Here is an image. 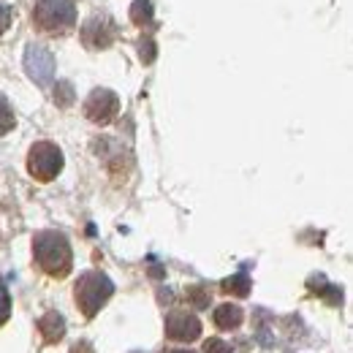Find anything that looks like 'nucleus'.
<instances>
[{
	"mask_svg": "<svg viewBox=\"0 0 353 353\" xmlns=\"http://www.w3.org/2000/svg\"><path fill=\"white\" fill-rule=\"evenodd\" d=\"M188 296H190V302H193L196 307H207V299H210V294H207L201 285H199V288H190V291H188Z\"/></svg>",
	"mask_w": 353,
	"mask_h": 353,
	"instance_id": "nucleus-18",
	"label": "nucleus"
},
{
	"mask_svg": "<svg viewBox=\"0 0 353 353\" xmlns=\"http://www.w3.org/2000/svg\"><path fill=\"white\" fill-rule=\"evenodd\" d=\"M112 294H114V283L103 272H85L77 280V288H74L77 307L82 310L85 318H92L98 310L112 299Z\"/></svg>",
	"mask_w": 353,
	"mask_h": 353,
	"instance_id": "nucleus-2",
	"label": "nucleus"
},
{
	"mask_svg": "<svg viewBox=\"0 0 353 353\" xmlns=\"http://www.w3.org/2000/svg\"><path fill=\"white\" fill-rule=\"evenodd\" d=\"M169 353H193V351H169Z\"/></svg>",
	"mask_w": 353,
	"mask_h": 353,
	"instance_id": "nucleus-21",
	"label": "nucleus"
},
{
	"mask_svg": "<svg viewBox=\"0 0 353 353\" xmlns=\"http://www.w3.org/2000/svg\"><path fill=\"white\" fill-rule=\"evenodd\" d=\"M14 123H17V117H14V109L8 106V101L0 95V136H6V133L14 128Z\"/></svg>",
	"mask_w": 353,
	"mask_h": 353,
	"instance_id": "nucleus-14",
	"label": "nucleus"
},
{
	"mask_svg": "<svg viewBox=\"0 0 353 353\" xmlns=\"http://www.w3.org/2000/svg\"><path fill=\"white\" fill-rule=\"evenodd\" d=\"M54 101H57L60 106H71V103H74V88H71L68 82H60L57 90H54Z\"/></svg>",
	"mask_w": 353,
	"mask_h": 353,
	"instance_id": "nucleus-15",
	"label": "nucleus"
},
{
	"mask_svg": "<svg viewBox=\"0 0 353 353\" xmlns=\"http://www.w3.org/2000/svg\"><path fill=\"white\" fill-rule=\"evenodd\" d=\"M8 315H11V296H8L6 283L0 280V326L8 321Z\"/></svg>",
	"mask_w": 353,
	"mask_h": 353,
	"instance_id": "nucleus-16",
	"label": "nucleus"
},
{
	"mask_svg": "<svg viewBox=\"0 0 353 353\" xmlns=\"http://www.w3.org/2000/svg\"><path fill=\"white\" fill-rule=\"evenodd\" d=\"M71 353H92V348H90L88 343H79V345L71 348Z\"/></svg>",
	"mask_w": 353,
	"mask_h": 353,
	"instance_id": "nucleus-20",
	"label": "nucleus"
},
{
	"mask_svg": "<svg viewBox=\"0 0 353 353\" xmlns=\"http://www.w3.org/2000/svg\"><path fill=\"white\" fill-rule=\"evenodd\" d=\"M117 112H120V98L112 90H92L88 95V101H85V114L92 123H101V125L112 123L117 117Z\"/></svg>",
	"mask_w": 353,
	"mask_h": 353,
	"instance_id": "nucleus-6",
	"label": "nucleus"
},
{
	"mask_svg": "<svg viewBox=\"0 0 353 353\" xmlns=\"http://www.w3.org/2000/svg\"><path fill=\"white\" fill-rule=\"evenodd\" d=\"M25 71L36 85H49L54 79V57L41 44H28L25 49Z\"/></svg>",
	"mask_w": 353,
	"mask_h": 353,
	"instance_id": "nucleus-5",
	"label": "nucleus"
},
{
	"mask_svg": "<svg viewBox=\"0 0 353 353\" xmlns=\"http://www.w3.org/2000/svg\"><path fill=\"white\" fill-rule=\"evenodd\" d=\"M28 172L39 182H52L63 172V152L52 141H39L28 152Z\"/></svg>",
	"mask_w": 353,
	"mask_h": 353,
	"instance_id": "nucleus-4",
	"label": "nucleus"
},
{
	"mask_svg": "<svg viewBox=\"0 0 353 353\" xmlns=\"http://www.w3.org/2000/svg\"><path fill=\"white\" fill-rule=\"evenodd\" d=\"M166 337L172 343H193L201 337V321L193 312H172L166 315Z\"/></svg>",
	"mask_w": 353,
	"mask_h": 353,
	"instance_id": "nucleus-7",
	"label": "nucleus"
},
{
	"mask_svg": "<svg viewBox=\"0 0 353 353\" xmlns=\"http://www.w3.org/2000/svg\"><path fill=\"white\" fill-rule=\"evenodd\" d=\"M39 334L44 337L46 345H54L65 337V321L60 312H46L44 318L39 321Z\"/></svg>",
	"mask_w": 353,
	"mask_h": 353,
	"instance_id": "nucleus-9",
	"label": "nucleus"
},
{
	"mask_svg": "<svg viewBox=\"0 0 353 353\" xmlns=\"http://www.w3.org/2000/svg\"><path fill=\"white\" fill-rule=\"evenodd\" d=\"M204 353H231V345L218 340V337H212V340L204 343Z\"/></svg>",
	"mask_w": 353,
	"mask_h": 353,
	"instance_id": "nucleus-17",
	"label": "nucleus"
},
{
	"mask_svg": "<svg viewBox=\"0 0 353 353\" xmlns=\"http://www.w3.org/2000/svg\"><path fill=\"white\" fill-rule=\"evenodd\" d=\"M8 25H11V8L0 3V36L8 30Z\"/></svg>",
	"mask_w": 353,
	"mask_h": 353,
	"instance_id": "nucleus-19",
	"label": "nucleus"
},
{
	"mask_svg": "<svg viewBox=\"0 0 353 353\" xmlns=\"http://www.w3.org/2000/svg\"><path fill=\"white\" fill-rule=\"evenodd\" d=\"M33 256L36 264L44 269L52 277H65L71 272L74 256H71V245L63 234L57 231H41L33 239Z\"/></svg>",
	"mask_w": 353,
	"mask_h": 353,
	"instance_id": "nucleus-1",
	"label": "nucleus"
},
{
	"mask_svg": "<svg viewBox=\"0 0 353 353\" xmlns=\"http://www.w3.org/2000/svg\"><path fill=\"white\" fill-rule=\"evenodd\" d=\"M33 22L44 33H65L77 25V6L74 0H36Z\"/></svg>",
	"mask_w": 353,
	"mask_h": 353,
	"instance_id": "nucleus-3",
	"label": "nucleus"
},
{
	"mask_svg": "<svg viewBox=\"0 0 353 353\" xmlns=\"http://www.w3.org/2000/svg\"><path fill=\"white\" fill-rule=\"evenodd\" d=\"M310 288H312V291H318V288H321V294H323V296H326L332 305H340V302H343V291H340V288H334V285H329V283H326L321 274L310 277Z\"/></svg>",
	"mask_w": 353,
	"mask_h": 353,
	"instance_id": "nucleus-12",
	"label": "nucleus"
},
{
	"mask_svg": "<svg viewBox=\"0 0 353 353\" xmlns=\"http://www.w3.org/2000/svg\"><path fill=\"white\" fill-rule=\"evenodd\" d=\"M212 321H215V326L218 329H239V323H242V310L236 307V305H221V307L215 310V315H212Z\"/></svg>",
	"mask_w": 353,
	"mask_h": 353,
	"instance_id": "nucleus-10",
	"label": "nucleus"
},
{
	"mask_svg": "<svg viewBox=\"0 0 353 353\" xmlns=\"http://www.w3.org/2000/svg\"><path fill=\"white\" fill-rule=\"evenodd\" d=\"M223 291L231 294V296H248L250 294V277L245 272H239V274L223 280Z\"/></svg>",
	"mask_w": 353,
	"mask_h": 353,
	"instance_id": "nucleus-11",
	"label": "nucleus"
},
{
	"mask_svg": "<svg viewBox=\"0 0 353 353\" xmlns=\"http://www.w3.org/2000/svg\"><path fill=\"white\" fill-rule=\"evenodd\" d=\"M82 41L88 49H106L114 41V25L106 17H92L82 28Z\"/></svg>",
	"mask_w": 353,
	"mask_h": 353,
	"instance_id": "nucleus-8",
	"label": "nucleus"
},
{
	"mask_svg": "<svg viewBox=\"0 0 353 353\" xmlns=\"http://www.w3.org/2000/svg\"><path fill=\"white\" fill-rule=\"evenodd\" d=\"M131 19L136 25H147L152 19V3L150 0H136L131 8Z\"/></svg>",
	"mask_w": 353,
	"mask_h": 353,
	"instance_id": "nucleus-13",
	"label": "nucleus"
}]
</instances>
